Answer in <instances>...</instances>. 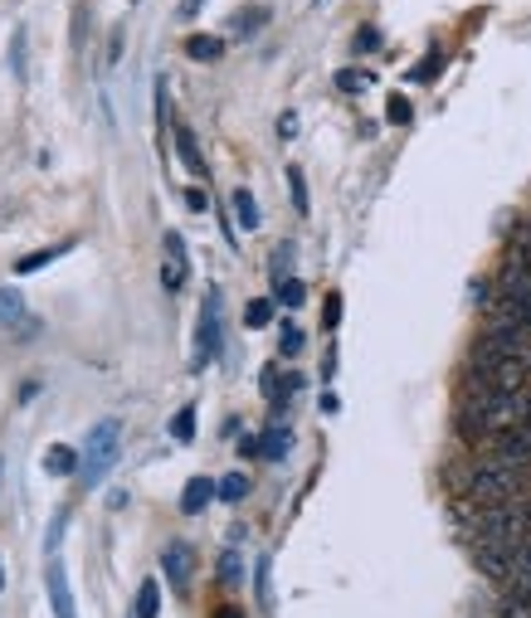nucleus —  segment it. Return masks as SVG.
<instances>
[{"label": "nucleus", "mask_w": 531, "mask_h": 618, "mask_svg": "<svg viewBox=\"0 0 531 618\" xmlns=\"http://www.w3.org/2000/svg\"><path fill=\"white\" fill-rule=\"evenodd\" d=\"M473 546H488V550H522V546H531L527 497L478 512V516H473Z\"/></svg>", "instance_id": "f257e3e1"}, {"label": "nucleus", "mask_w": 531, "mask_h": 618, "mask_svg": "<svg viewBox=\"0 0 531 618\" xmlns=\"http://www.w3.org/2000/svg\"><path fill=\"white\" fill-rule=\"evenodd\" d=\"M527 473H512V467H498L488 459H478L468 467V482H463V502H473L478 512H488V506H502V502H517L527 492Z\"/></svg>", "instance_id": "f03ea898"}, {"label": "nucleus", "mask_w": 531, "mask_h": 618, "mask_svg": "<svg viewBox=\"0 0 531 618\" xmlns=\"http://www.w3.org/2000/svg\"><path fill=\"white\" fill-rule=\"evenodd\" d=\"M79 453H83V463H79L83 492L103 487L108 473H113L118 459H122V424H118V419H98V424L89 429V439H83Z\"/></svg>", "instance_id": "7ed1b4c3"}, {"label": "nucleus", "mask_w": 531, "mask_h": 618, "mask_svg": "<svg viewBox=\"0 0 531 618\" xmlns=\"http://www.w3.org/2000/svg\"><path fill=\"white\" fill-rule=\"evenodd\" d=\"M219 351H225V312H219V288H210L201 302V321H195V370L215 365Z\"/></svg>", "instance_id": "20e7f679"}, {"label": "nucleus", "mask_w": 531, "mask_h": 618, "mask_svg": "<svg viewBox=\"0 0 531 618\" xmlns=\"http://www.w3.org/2000/svg\"><path fill=\"white\" fill-rule=\"evenodd\" d=\"M44 589H49V609H54V618H79V609H73V589H69V570L59 555H49L44 565Z\"/></svg>", "instance_id": "39448f33"}, {"label": "nucleus", "mask_w": 531, "mask_h": 618, "mask_svg": "<svg viewBox=\"0 0 531 618\" xmlns=\"http://www.w3.org/2000/svg\"><path fill=\"white\" fill-rule=\"evenodd\" d=\"M162 570H166V579H171V589H176V595L191 589V575H195V546H191V540H171V546L162 550Z\"/></svg>", "instance_id": "423d86ee"}, {"label": "nucleus", "mask_w": 531, "mask_h": 618, "mask_svg": "<svg viewBox=\"0 0 531 618\" xmlns=\"http://www.w3.org/2000/svg\"><path fill=\"white\" fill-rule=\"evenodd\" d=\"M185 274H191L185 239H181L176 229H166V239H162V282H166V292H181L185 288Z\"/></svg>", "instance_id": "0eeeda50"}, {"label": "nucleus", "mask_w": 531, "mask_h": 618, "mask_svg": "<svg viewBox=\"0 0 531 618\" xmlns=\"http://www.w3.org/2000/svg\"><path fill=\"white\" fill-rule=\"evenodd\" d=\"M473 565L492 579V585H508L512 570H517V550H488V546H473Z\"/></svg>", "instance_id": "6e6552de"}, {"label": "nucleus", "mask_w": 531, "mask_h": 618, "mask_svg": "<svg viewBox=\"0 0 531 618\" xmlns=\"http://www.w3.org/2000/svg\"><path fill=\"white\" fill-rule=\"evenodd\" d=\"M0 327L20 331V337H34V331H40V321L24 317V302H20L16 288H0Z\"/></svg>", "instance_id": "1a4fd4ad"}, {"label": "nucleus", "mask_w": 531, "mask_h": 618, "mask_svg": "<svg viewBox=\"0 0 531 618\" xmlns=\"http://www.w3.org/2000/svg\"><path fill=\"white\" fill-rule=\"evenodd\" d=\"M171 137H176V161L191 171V176L205 181V152H201V142H195V132L185 127V122H176V127H171Z\"/></svg>", "instance_id": "9d476101"}, {"label": "nucleus", "mask_w": 531, "mask_h": 618, "mask_svg": "<svg viewBox=\"0 0 531 618\" xmlns=\"http://www.w3.org/2000/svg\"><path fill=\"white\" fill-rule=\"evenodd\" d=\"M498 292L502 298H517V302H531V268L517 264V258H508L498 274Z\"/></svg>", "instance_id": "9b49d317"}, {"label": "nucleus", "mask_w": 531, "mask_h": 618, "mask_svg": "<svg viewBox=\"0 0 531 618\" xmlns=\"http://www.w3.org/2000/svg\"><path fill=\"white\" fill-rule=\"evenodd\" d=\"M79 463H83V453L69 449V443H49L44 449V473L49 477H79Z\"/></svg>", "instance_id": "f8f14e48"}, {"label": "nucleus", "mask_w": 531, "mask_h": 618, "mask_svg": "<svg viewBox=\"0 0 531 618\" xmlns=\"http://www.w3.org/2000/svg\"><path fill=\"white\" fill-rule=\"evenodd\" d=\"M215 497H219V482H210V477H191V482H185V492H181V512H185V516H201Z\"/></svg>", "instance_id": "ddd939ff"}, {"label": "nucleus", "mask_w": 531, "mask_h": 618, "mask_svg": "<svg viewBox=\"0 0 531 618\" xmlns=\"http://www.w3.org/2000/svg\"><path fill=\"white\" fill-rule=\"evenodd\" d=\"M229 205H234V219H239V229H258V200H254L249 185H239V190L229 195Z\"/></svg>", "instance_id": "4468645a"}, {"label": "nucleus", "mask_w": 531, "mask_h": 618, "mask_svg": "<svg viewBox=\"0 0 531 618\" xmlns=\"http://www.w3.org/2000/svg\"><path fill=\"white\" fill-rule=\"evenodd\" d=\"M73 249V244L64 239V244H54V249H40V254H24L20 258V264H16V274L20 278H30V274H40V268H49V264H54V258H64Z\"/></svg>", "instance_id": "2eb2a0df"}, {"label": "nucleus", "mask_w": 531, "mask_h": 618, "mask_svg": "<svg viewBox=\"0 0 531 618\" xmlns=\"http://www.w3.org/2000/svg\"><path fill=\"white\" fill-rule=\"evenodd\" d=\"M508 595L531 599V546L517 550V570H512V579H508Z\"/></svg>", "instance_id": "dca6fc26"}, {"label": "nucleus", "mask_w": 531, "mask_h": 618, "mask_svg": "<svg viewBox=\"0 0 531 618\" xmlns=\"http://www.w3.org/2000/svg\"><path fill=\"white\" fill-rule=\"evenodd\" d=\"M185 54L201 59V64H210V59L225 54V40H215V34H191V40H185Z\"/></svg>", "instance_id": "f3484780"}, {"label": "nucleus", "mask_w": 531, "mask_h": 618, "mask_svg": "<svg viewBox=\"0 0 531 618\" xmlns=\"http://www.w3.org/2000/svg\"><path fill=\"white\" fill-rule=\"evenodd\" d=\"M268 24V10L264 6H254V10H239V16L229 20V34H239V40H249L254 30H264Z\"/></svg>", "instance_id": "a211bd4d"}, {"label": "nucleus", "mask_w": 531, "mask_h": 618, "mask_svg": "<svg viewBox=\"0 0 531 618\" xmlns=\"http://www.w3.org/2000/svg\"><path fill=\"white\" fill-rule=\"evenodd\" d=\"M293 449V434H288V424H274V429H268V434H264V459H283V453H288Z\"/></svg>", "instance_id": "6ab92c4d"}, {"label": "nucleus", "mask_w": 531, "mask_h": 618, "mask_svg": "<svg viewBox=\"0 0 531 618\" xmlns=\"http://www.w3.org/2000/svg\"><path fill=\"white\" fill-rule=\"evenodd\" d=\"M156 609H162V585H156V579H142V589H137V618H156Z\"/></svg>", "instance_id": "aec40b11"}, {"label": "nucleus", "mask_w": 531, "mask_h": 618, "mask_svg": "<svg viewBox=\"0 0 531 618\" xmlns=\"http://www.w3.org/2000/svg\"><path fill=\"white\" fill-rule=\"evenodd\" d=\"M274 288H278V307H288V312H298V307L307 302V288L298 278H283V282H274Z\"/></svg>", "instance_id": "412c9836"}, {"label": "nucleus", "mask_w": 531, "mask_h": 618, "mask_svg": "<svg viewBox=\"0 0 531 618\" xmlns=\"http://www.w3.org/2000/svg\"><path fill=\"white\" fill-rule=\"evenodd\" d=\"M274 307H278V302H268V298H254L249 307H244V327H249V331L268 327V321H274Z\"/></svg>", "instance_id": "4be33fe9"}, {"label": "nucleus", "mask_w": 531, "mask_h": 618, "mask_svg": "<svg viewBox=\"0 0 531 618\" xmlns=\"http://www.w3.org/2000/svg\"><path fill=\"white\" fill-rule=\"evenodd\" d=\"M171 439H176V443L195 439V404H181V410H176V419H171Z\"/></svg>", "instance_id": "5701e85b"}, {"label": "nucleus", "mask_w": 531, "mask_h": 618, "mask_svg": "<svg viewBox=\"0 0 531 618\" xmlns=\"http://www.w3.org/2000/svg\"><path fill=\"white\" fill-rule=\"evenodd\" d=\"M244 497H249V477L244 473L219 477V502H244Z\"/></svg>", "instance_id": "b1692460"}, {"label": "nucleus", "mask_w": 531, "mask_h": 618, "mask_svg": "<svg viewBox=\"0 0 531 618\" xmlns=\"http://www.w3.org/2000/svg\"><path fill=\"white\" fill-rule=\"evenodd\" d=\"M239 579H244V560H239V550H225V555H219V585H239Z\"/></svg>", "instance_id": "393cba45"}, {"label": "nucleus", "mask_w": 531, "mask_h": 618, "mask_svg": "<svg viewBox=\"0 0 531 618\" xmlns=\"http://www.w3.org/2000/svg\"><path fill=\"white\" fill-rule=\"evenodd\" d=\"M278 351H283V356H298V351H303V327H298V321H283Z\"/></svg>", "instance_id": "a878e982"}, {"label": "nucleus", "mask_w": 531, "mask_h": 618, "mask_svg": "<svg viewBox=\"0 0 531 618\" xmlns=\"http://www.w3.org/2000/svg\"><path fill=\"white\" fill-rule=\"evenodd\" d=\"M288 190H293L298 215H307V176H303V166H288Z\"/></svg>", "instance_id": "bb28decb"}, {"label": "nucleus", "mask_w": 531, "mask_h": 618, "mask_svg": "<svg viewBox=\"0 0 531 618\" xmlns=\"http://www.w3.org/2000/svg\"><path fill=\"white\" fill-rule=\"evenodd\" d=\"M386 117L395 122V127H405V122H410V117H415V107H410V97H400V93H395V97H390V103H386Z\"/></svg>", "instance_id": "cd10ccee"}, {"label": "nucleus", "mask_w": 531, "mask_h": 618, "mask_svg": "<svg viewBox=\"0 0 531 618\" xmlns=\"http://www.w3.org/2000/svg\"><path fill=\"white\" fill-rule=\"evenodd\" d=\"M366 83H370V73H361V69H341V73H337V89H341V93H361Z\"/></svg>", "instance_id": "c85d7f7f"}, {"label": "nucleus", "mask_w": 531, "mask_h": 618, "mask_svg": "<svg viewBox=\"0 0 531 618\" xmlns=\"http://www.w3.org/2000/svg\"><path fill=\"white\" fill-rule=\"evenodd\" d=\"M435 73H439V49H435V54H425V59H419V64L410 69V79H415V83H429Z\"/></svg>", "instance_id": "c756f323"}, {"label": "nucleus", "mask_w": 531, "mask_h": 618, "mask_svg": "<svg viewBox=\"0 0 531 618\" xmlns=\"http://www.w3.org/2000/svg\"><path fill=\"white\" fill-rule=\"evenodd\" d=\"M498 618H531V599L508 595V599H502V609H498Z\"/></svg>", "instance_id": "7c9ffc66"}, {"label": "nucleus", "mask_w": 531, "mask_h": 618, "mask_svg": "<svg viewBox=\"0 0 531 618\" xmlns=\"http://www.w3.org/2000/svg\"><path fill=\"white\" fill-rule=\"evenodd\" d=\"M356 49H361V54L380 49V30H376V24H361V30H356Z\"/></svg>", "instance_id": "2f4dec72"}, {"label": "nucleus", "mask_w": 531, "mask_h": 618, "mask_svg": "<svg viewBox=\"0 0 531 618\" xmlns=\"http://www.w3.org/2000/svg\"><path fill=\"white\" fill-rule=\"evenodd\" d=\"M10 73H16V79H24V34H16V40H10Z\"/></svg>", "instance_id": "473e14b6"}, {"label": "nucleus", "mask_w": 531, "mask_h": 618, "mask_svg": "<svg viewBox=\"0 0 531 618\" xmlns=\"http://www.w3.org/2000/svg\"><path fill=\"white\" fill-rule=\"evenodd\" d=\"M185 205H191V209H210V195L201 190V185H191V190H185Z\"/></svg>", "instance_id": "72a5a7b5"}, {"label": "nucleus", "mask_w": 531, "mask_h": 618, "mask_svg": "<svg viewBox=\"0 0 531 618\" xmlns=\"http://www.w3.org/2000/svg\"><path fill=\"white\" fill-rule=\"evenodd\" d=\"M337 321H341V292H331L327 298V327H337Z\"/></svg>", "instance_id": "f704fd0d"}, {"label": "nucleus", "mask_w": 531, "mask_h": 618, "mask_svg": "<svg viewBox=\"0 0 531 618\" xmlns=\"http://www.w3.org/2000/svg\"><path fill=\"white\" fill-rule=\"evenodd\" d=\"M258 599L268 604V560H258Z\"/></svg>", "instance_id": "c9c22d12"}, {"label": "nucleus", "mask_w": 531, "mask_h": 618, "mask_svg": "<svg viewBox=\"0 0 531 618\" xmlns=\"http://www.w3.org/2000/svg\"><path fill=\"white\" fill-rule=\"evenodd\" d=\"M122 44H127V40H122V30H118V40H113V49H108V64H118V59H122Z\"/></svg>", "instance_id": "e433bc0d"}, {"label": "nucleus", "mask_w": 531, "mask_h": 618, "mask_svg": "<svg viewBox=\"0 0 531 618\" xmlns=\"http://www.w3.org/2000/svg\"><path fill=\"white\" fill-rule=\"evenodd\" d=\"M201 6H205V0H181V16H185V20H191V16H195V10H201Z\"/></svg>", "instance_id": "4c0bfd02"}, {"label": "nucleus", "mask_w": 531, "mask_h": 618, "mask_svg": "<svg viewBox=\"0 0 531 618\" xmlns=\"http://www.w3.org/2000/svg\"><path fill=\"white\" fill-rule=\"evenodd\" d=\"M215 618H244V614H239V609H219Z\"/></svg>", "instance_id": "58836bf2"}, {"label": "nucleus", "mask_w": 531, "mask_h": 618, "mask_svg": "<svg viewBox=\"0 0 531 618\" xmlns=\"http://www.w3.org/2000/svg\"><path fill=\"white\" fill-rule=\"evenodd\" d=\"M0 589H6V570H0Z\"/></svg>", "instance_id": "ea45409f"}]
</instances>
